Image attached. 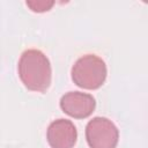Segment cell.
Wrapping results in <instances>:
<instances>
[{
  "label": "cell",
  "mask_w": 148,
  "mask_h": 148,
  "mask_svg": "<svg viewBox=\"0 0 148 148\" xmlns=\"http://www.w3.org/2000/svg\"><path fill=\"white\" fill-rule=\"evenodd\" d=\"M18 75L29 90L45 92L51 84L52 77L47 57L39 50L30 49L24 51L18 61Z\"/></svg>",
  "instance_id": "cell-1"
},
{
  "label": "cell",
  "mask_w": 148,
  "mask_h": 148,
  "mask_svg": "<svg viewBox=\"0 0 148 148\" xmlns=\"http://www.w3.org/2000/svg\"><path fill=\"white\" fill-rule=\"evenodd\" d=\"M106 65L95 54H86L77 59L72 68V80L83 89H98L106 79Z\"/></svg>",
  "instance_id": "cell-2"
},
{
  "label": "cell",
  "mask_w": 148,
  "mask_h": 148,
  "mask_svg": "<svg viewBox=\"0 0 148 148\" xmlns=\"http://www.w3.org/2000/svg\"><path fill=\"white\" fill-rule=\"evenodd\" d=\"M86 139L90 148H116L119 132L110 119L95 117L86 126Z\"/></svg>",
  "instance_id": "cell-3"
},
{
  "label": "cell",
  "mask_w": 148,
  "mask_h": 148,
  "mask_svg": "<svg viewBox=\"0 0 148 148\" xmlns=\"http://www.w3.org/2000/svg\"><path fill=\"white\" fill-rule=\"evenodd\" d=\"M95 98L86 92L69 91L65 94L60 99L61 110L69 117L76 119H83L89 117L95 110Z\"/></svg>",
  "instance_id": "cell-4"
},
{
  "label": "cell",
  "mask_w": 148,
  "mask_h": 148,
  "mask_svg": "<svg viewBox=\"0 0 148 148\" xmlns=\"http://www.w3.org/2000/svg\"><path fill=\"white\" fill-rule=\"evenodd\" d=\"M46 138L51 148H73L76 143L77 131L71 120L58 119L50 124Z\"/></svg>",
  "instance_id": "cell-5"
},
{
  "label": "cell",
  "mask_w": 148,
  "mask_h": 148,
  "mask_svg": "<svg viewBox=\"0 0 148 148\" xmlns=\"http://www.w3.org/2000/svg\"><path fill=\"white\" fill-rule=\"evenodd\" d=\"M53 5H54L53 1H51V2H47V1H27V6H29L31 8V10L38 12V13L50 10V8Z\"/></svg>",
  "instance_id": "cell-6"
}]
</instances>
